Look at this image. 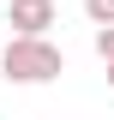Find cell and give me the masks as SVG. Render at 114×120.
I'll list each match as a JSON object with an SVG mask.
<instances>
[{
  "label": "cell",
  "instance_id": "1",
  "mask_svg": "<svg viewBox=\"0 0 114 120\" xmlns=\"http://www.w3.org/2000/svg\"><path fill=\"white\" fill-rule=\"evenodd\" d=\"M60 72H66V54L48 36H12V42H0V78L6 84H48Z\"/></svg>",
  "mask_w": 114,
  "mask_h": 120
},
{
  "label": "cell",
  "instance_id": "2",
  "mask_svg": "<svg viewBox=\"0 0 114 120\" xmlns=\"http://www.w3.org/2000/svg\"><path fill=\"white\" fill-rule=\"evenodd\" d=\"M6 24H12V36H48L54 0H12V6H6Z\"/></svg>",
  "mask_w": 114,
  "mask_h": 120
},
{
  "label": "cell",
  "instance_id": "3",
  "mask_svg": "<svg viewBox=\"0 0 114 120\" xmlns=\"http://www.w3.org/2000/svg\"><path fill=\"white\" fill-rule=\"evenodd\" d=\"M84 18L90 24H114V0H84Z\"/></svg>",
  "mask_w": 114,
  "mask_h": 120
},
{
  "label": "cell",
  "instance_id": "4",
  "mask_svg": "<svg viewBox=\"0 0 114 120\" xmlns=\"http://www.w3.org/2000/svg\"><path fill=\"white\" fill-rule=\"evenodd\" d=\"M114 54V24H96V60Z\"/></svg>",
  "mask_w": 114,
  "mask_h": 120
},
{
  "label": "cell",
  "instance_id": "5",
  "mask_svg": "<svg viewBox=\"0 0 114 120\" xmlns=\"http://www.w3.org/2000/svg\"><path fill=\"white\" fill-rule=\"evenodd\" d=\"M102 72H108V90H114V54H108V60H102Z\"/></svg>",
  "mask_w": 114,
  "mask_h": 120
}]
</instances>
